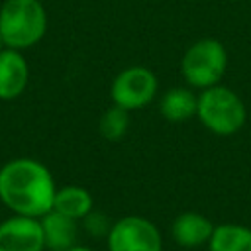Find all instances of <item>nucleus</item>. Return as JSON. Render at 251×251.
Listing matches in <instances>:
<instances>
[{
    "label": "nucleus",
    "instance_id": "1",
    "mask_svg": "<svg viewBox=\"0 0 251 251\" xmlns=\"http://www.w3.org/2000/svg\"><path fill=\"white\" fill-rule=\"evenodd\" d=\"M55 180L51 171L29 157H18L0 169V200L20 216L41 218L53 210Z\"/></svg>",
    "mask_w": 251,
    "mask_h": 251
},
{
    "label": "nucleus",
    "instance_id": "14",
    "mask_svg": "<svg viewBox=\"0 0 251 251\" xmlns=\"http://www.w3.org/2000/svg\"><path fill=\"white\" fill-rule=\"evenodd\" d=\"M98 129L100 135L108 141H120L127 129H129V112L120 108V106H112L108 108L98 122Z\"/></svg>",
    "mask_w": 251,
    "mask_h": 251
},
{
    "label": "nucleus",
    "instance_id": "6",
    "mask_svg": "<svg viewBox=\"0 0 251 251\" xmlns=\"http://www.w3.org/2000/svg\"><path fill=\"white\" fill-rule=\"evenodd\" d=\"M108 251H163V237L157 226L141 216H126L112 224Z\"/></svg>",
    "mask_w": 251,
    "mask_h": 251
},
{
    "label": "nucleus",
    "instance_id": "16",
    "mask_svg": "<svg viewBox=\"0 0 251 251\" xmlns=\"http://www.w3.org/2000/svg\"><path fill=\"white\" fill-rule=\"evenodd\" d=\"M69 251H94V249H90V247H84V245H75V247H71Z\"/></svg>",
    "mask_w": 251,
    "mask_h": 251
},
{
    "label": "nucleus",
    "instance_id": "10",
    "mask_svg": "<svg viewBox=\"0 0 251 251\" xmlns=\"http://www.w3.org/2000/svg\"><path fill=\"white\" fill-rule=\"evenodd\" d=\"M214 224L200 212H182L178 214L171 224V235L173 239L186 249H196L202 245H208Z\"/></svg>",
    "mask_w": 251,
    "mask_h": 251
},
{
    "label": "nucleus",
    "instance_id": "5",
    "mask_svg": "<svg viewBox=\"0 0 251 251\" xmlns=\"http://www.w3.org/2000/svg\"><path fill=\"white\" fill-rule=\"evenodd\" d=\"M157 86H159V80L151 69L133 65L118 73V76L110 86V96L114 106L133 112L149 106L155 100Z\"/></svg>",
    "mask_w": 251,
    "mask_h": 251
},
{
    "label": "nucleus",
    "instance_id": "15",
    "mask_svg": "<svg viewBox=\"0 0 251 251\" xmlns=\"http://www.w3.org/2000/svg\"><path fill=\"white\" fill-rule=\"evenodd\" d=\"M82 224H84L86 233L92 237H108L110 227H112V222L108 220V216H104L102 212H96V210L86 214L82 218Z\"/></svg>",
    "mask_w": 251,
    "mask_h": 251
},
{
    "label": "nucleus",
    "instance_id": "2",
    "mask_svg": "<svg viewBox=\"0 0 251 251\" xmlns=\"http://www.w3.org/2000/svg\"><path fill=\"white\" fill-rule=\"evenodd\" d=\"M47 14L39 0H4L0 6V35L6 47L27 49L43 39Z\"/></svg>",
    "mask_w": 251,
    "mask_h": 251
},
{
    "label": "nucleus",
    "instance_id": "7",
    "mask_svg": "<svg viewBox=\"0 0 251 251\" xmlns=\"http://www.w3.org/2000/svg\"><path fill=\"white\" fill-rule=\"evenodd\" d=\"M43 231L39 218L14 214L0 222V251H43Z\"/></svg>",
    "mask_w": 251,
    "mask_h": 251
},
{
    "label": "nucleus",
    "instance_id": "3",
    "mask_svg": "<svg viewBox=\"0 0 251 251\" xmlns=\"http://www.w3.org/2000/svg\"><path fill=\"white\" fill-rule=\"evenodd\" d=\"M196 118L214 135L227 137L243 127L247 110L239 94L227 86L214 84L198 94Z\"/></svg>",
    "mask_w": 251,
    "mask_h": 251
},
{
    "label": "nucleus",
    "instance_id": "13",
    "mask_svg": "<svg viewBox=\"0 0 251 251\" xmlns=\"http://www.w3.org/2000/svg\"><path fill=\"white\" fill-rule=\"evenodd\" d=\"M208 251H251V227L241 224H220L208 241Z\"/></svg>",
    "mask_w": 251,
    "mask_h": 251
},
{
    "label": "nucleus",
    "instance_id": "12",
    "mask_svg": "<svg viewBox=\"0 0 251 251\" xmlns=\"http://www.w3.org/2000/svg\"><path fill=\"white\" fill-rule=\"evenodd\" d=\"M53 210H57L69 218L82 220L86 214H90L94 210V200L86 188L69 184L63 188H57L55 200H53Z\"/></svg>",
    "mask_w": 251,
    "mask_h": 251
},
{
    "label": "nucleus",
    "instance_id": "4",
    "mask_svg": "<svg viewBox=\"0 0 251 251\" xmlns=\"http://www.w3.org/2000/svg\"><path fill=\"white\" fill-rule=\"evenodd\" d=\"M226 67H227V51L214 37H204L194 41L180 59L182 78L186 80L188 86L200 90L220 84Z\"/></svg>",
    "mask_w": 251,
    "mask_h": 251
},
{
    "label": "nucleus",
    "instance_id": "11",
    "mask_svg": "<svg viewBox=\"0 0 251 251\" xmlns=\"http://www.w3.org/2000/svg\"><path fill=\"white\" fill-rule=\"evenodd\" d=\"M196 104H198V96L192 90L184 86H176V88H169L161 96L159 110L167 122L182 124L192 116H196Z\"/></svg>",
    "mask_w": 251,
    "mask_h": 251
},
{
    "label": "nucleus",
    "instance_id": "9",
    "mask_svg": "<svg viewBox=\"0 0 251 251\" xmlns=\"http://www.w3.org/2000/svg\"><path fill=\"white\" fill-rule=\"evenodd\" d=\"M29 80V67L25 57L12 47L0 53V100L18 98Z\"/></svg>",
    "mask_w": 251,
    "mask_h": 251
},
{
    "label": "nucleus",
    "instance_id": "17",
    "mask_svg": "<svg viewBox=\"0 0 251 251\" xmlns=\"http://www.w3.org/2000/svg\"><path fill=\"white\" fill-rule=\"evenodd\" d=\"M6 49V43H4V39H2V35H0V53Z\"/></svg>",
    "mask_w": 251,
    "mask_h": 251
},
{
    "label": "nucleus",
    "instance_id": "8",
    "mask_svg": "<svg viewBox=\"0 0 251 251\" xmlns=\"http://www.w3.org/2000/svg\"><path fill=\"white\" fill-rule=\"evenodd\" d=\"M43 243L49 251H69L78 245V220L69 218L57 210H49L39 218Z\"/></svg>",
    "mask_w": 251,
    "mask_h": 251
}]
</instances>
